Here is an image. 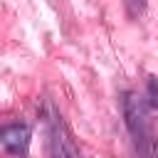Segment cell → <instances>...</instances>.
Instances as JSON below:
<instances>
[{"label":"cell","mask_w":158,"mask_h":158,"mask_svg":"<svg viewBox=\"0 0 158 158\" xmlns=\"http://www.w3.org/2000/svg\"><path fill=\"white\" fill-rule=\"evenodd\" d=\"M121 111H123V121H126L136 158H158V133L151 118L153 109L148 106L146 96L136 91H123Z\"/></svg>","instance_id":"1"},{"label":"cell","mask_w":158,"mask_h":158,"mask_svg":"<svg viewBox=\"0 0 158 158\" xmlns=\"http://www.w3.org/2000/svg\"><path fill=\"white\" fill-rule=\"evenodd\" d=\"M42 116H44V133H47V153L49 158H81L69 126L64 123L62 114L57 111V106L47 99L42 106Z\"/></svg>","instance_id":"2"},{"label":"cell","mask_w":158,"mask_h":158,"mask_svg":"<svg viewBox=\"0 0 158 158\" xmlns=\"http://www.w3.org/2000/svg\"><path fill=\"white\" fill-rule=\"evenodd\" d=\"M32 128L27 123H7L0 128V153L10 158H25L30 151Z\"/></svg>","instance_id":"3"},{"label":"cell","mask_w":158,"mask_h":158,"mask_svg":"<svg viewBox=\"0 0 158 158\" xmlns=\"http://www.w3.org/2000/svg\"><path fill=\"white\" fill-rule=\"evenodd\" d=\"M123 2H126V12H128L131 20L141 17L146 12V5H148V0H123Z\"/></svg>","instance_id":"4"},{"label":"cell","mask_w":158,"mask_h":158,"mask_svg":"<svg viewBox=\"0 0 158 158\" xmlns=\"http://www.w3.org/2000/svg\"><path fill=\"white\" fill-rule=\"evenodd\" d=\"M146 101L151 109H158V79L148 77V91H146Z\"/></svg>","instance_id":"5"}]
</instances>
